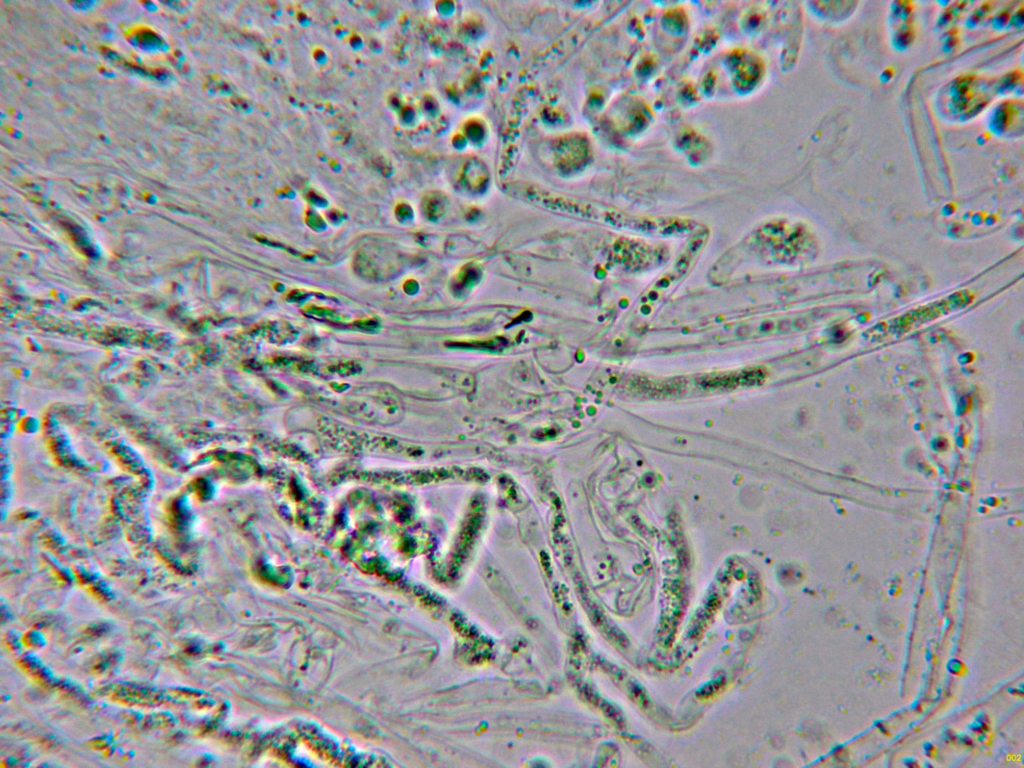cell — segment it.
<instances>
[{
    "label": "cell",
    "mask_w": 1024,
    "mask_h": 768,
    "mask_svg": "<svg viewBox=\"0 0 1024 768\" xmlns=\"http://www.w3.org/2000/svg\"><path fill=\"white\" fill-rule=\"evenodd\" d=\"M1022 120V104L1006 102L995 111L993 125L1000 133L1010 134L1022 129Z\"/></svg>",
    "instance_id": "obj_5"
},
{
    "label": "cell",
    "mask_w": 1024,
    "mask_h": 768,
    "mask_svg": "<svg viewBox=\"0 0 1024 768\" xmlns=\"http://www.w3.org/2000/svg\"><path fill=\"white\" fill-rule=\"evenodd\" d=\"M709 231L706 227L688 236L673 262L640 296V313L649 314L666 295L673 290L692 270L707 244Z\"/></svg>",
    "instance_id": "obj_2"
},
{
    "label": "cell",
    "mask_w": 1024,
    "mask_h": 768,
    "mask_svg": "<svg viewBox=\"0 0 1024 768\" xmlns=\"http://www.w3.org/2000/svg\"><path fill=\"white\" fill-rule=\"evenodd\" d=\"M798 320L789 315H769L729 323L709 339L713 343H731L783 335L797 329Z\"/></svg>",
    "instance_id": "obj_3"
},
{
    "label": "cell",
    "mask_w": 1024,
    "mask_h": 768,
    "mask_svg": "<svg viewBox=\"0 0 1024 768\" xmlns=\"http://www.w3.org/2000/svg\"><path fill=\"white\" fill-rule=\"evenodd\" d=\"M799 231L794 224L781 220L766 222L725 253L710 271V281L723 284L746 265H776L788 260V242Z\"/></svg>",
    "instance_id": "obj_1"
},
{
    "label": "cell",
    "mask_w": 1024,
    "mask_h": 768,
    "mask_svg": "<svg viewBox=\"0 0 1024 768\" xmlns=\"http://www.w3.org/2000/svg\"><path fill=\"white\" fill-rule=\"evenodd\" d=\"M989 89L985 80L972 77L957 80L945 95V106L951 113L969 117L986 105Z\"/></svg>",
    "instance_id": "obj_4"
}]
</instances>
